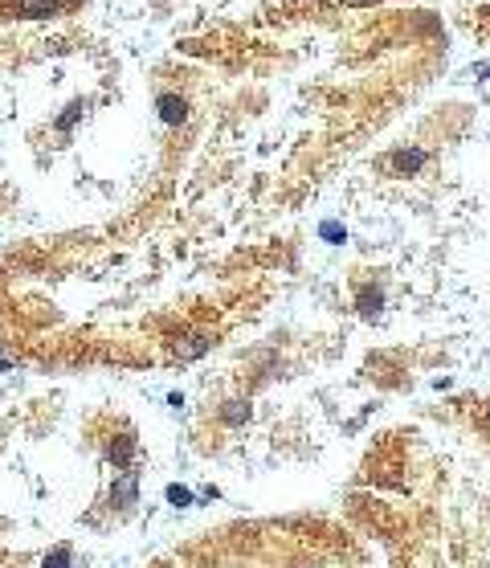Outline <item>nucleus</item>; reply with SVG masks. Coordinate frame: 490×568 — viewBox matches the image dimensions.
Here are the masks:
<instances>
[{
    "label": "nucleus",
    "instance_id": "nucleus-1",
    "mask_svg": "<svg viewBox=\"0 0 490 568\" xmlns=\"http://www.w3.org/2000/svg\"><path fill=\"white\" fill-rule=\"evenodd\" d=\"M421 164H425V152H421V147H401V152H393V156L384 160V168L397 172V176H413Z\"/></svg>",
    "mask_w": 490,
    "mask_h": 568
},
{
    "label": "nucleus",
    "instance_id": "nucleus-2",
    "mask_svg": "<svg viewBox=\"0 0 490 568\" xmlns=\"http://www.w3.org/2000/svg\"><path fill=\"white\" fill-rule=\"evenodd\" d=\"M156 111H160V119H164L168 127H180V123L188 119V102H184L180 94H160V98H156Z\"/></svg>",
    "mask_w": 490,
    "mask_h": 568
},
{
    "label": "nucleus",
    "instance_id": "nucleus-3",
    "mask_svg": "<svg viewBox=\"0 0 490 568\" xmlns=\"http://www.w3.org/2000/svg\"><path fill=\"white\" fill-rule=\"evenodd\" d=\"M111 499H115L119 507H131L135 499H139V479H135V470H123V479L111 486Z\"/></svg>",
    "mask_w": 490,
    "mask_h": 568
},
{
    "label": "nucleus",
    "instance_id": "nucleus-4",
    "mask_svg": "<svg viewBox=\"0 0 490 568\" xmlns=\"http://www.w3.org/2000/svg\"><path fill=\"white\" fill-rule=\"evenodd\" d=\"M209 348H213V340H205V336H188L184 344H176V356H180V360H196V356H205Z\"/></svg>",
    "mask_w": 490,
    "mask_h": 568
},
{
    "label": "nucleus",
    "instance_id": "nucleus-5",
    "mask_svg": "<svg viewBox=\"0 0 490 568\" xmlns=\"http://www.w3.org/2000/svg\"><path fill=\"white\" fill-rule=\"evenodd\" d=\"M380 303H384V299H380V291H372V286H364V291H359V295H356V306H359V315H368V319H372V315L380 311Z\"/></svg>",
    "mask_w": 490,
    "mask_h": 568
},
{
    "label": "nucleus",
    "instance_id": "nucleus-6",
    "mask_svg": "<svg viewBox=\"0 0 490 568\" xmlns=\"http://www.w3.org/2000/svg\"><path fill=\"white\" fill-rule=\"evenodd\" d=\"M82 115H86V102H82V98H74V102L66 107V115H62V119H57L53 127H57V131H70V127H74V123H78Z\"/></svg>",
    "mask_w": 490,
    "mask_h": 568
},
{
    "label": "nucleus",
    "instance_id": "nucleus-7",
    "mask_svg": "<svg viewBox=\"0 0 490 568\" xmlns=\"http://www.w3.org/2000/svg\"><path fill=\"white\" fill-rule=\"evenodd\" d=\"M70 560H74V552H70V544H57L53 552H45L41 568H70Z\"/></svg>",
    "mask_w": 490,
    "mask_h": 568
},
{
    "label": "nucleus",
    "instance_id": "nucleus-8",
    "mask_svg": "<svg viewBox=\"0 0 490 568\" xmlns=\"http://www.w3.org/2000/svg\"><path fill=\"white\" fill-rule=\"evenodd\" d=\"M131 454H135V441H131V437H123L119 446H111V462H115L119 470H123V466L131 462Z\"/></svg>",
    "mask_w": 490,
    "mask_h": 568
},
{
    "label": "nucleus",
    "instance_id": "nucleus-9",
    "mask_svg": "<svg viewBox=\"0 0 490 568\" xmlns=\"http://www.w3.org/2000/svg\"><path fill=\"white\" fill-rule=\"evenodd\" d=\"M221 417L229 421V425H237V421H249V405H245V401H229V409H225Z\"/></svg>",
    "mask_w": 490,
    "mask_h": 568
},
{
    "label": "nucleus",
    "instance_id": "nucleus-10",
    "mask_svg": "<svg viewBox=\"0 0 490 568\" xmlns=\"http://www.w3.org/2000/svg\"><path fill=\"white\" fill-rule=\"evenodd\" d=\"M168 503H172V507H188V503H192V491H188V486H168Z\"/></svg>",
    "mask_w": 490,
    "mask_h": 568
},
{
    "label": "nucleus",
    "instance_id": "nucleus-11",
    "mask_svg": "<svg viewBox=\"0 0 490 568\" xmlns=\"http://www.w3.org/2000/svg\"><path fill=\"white\" fill-rule=\"evenodd\" d=\"M21 4L25 0H0V21H21Z\"/></svg>",
    "mask_w": 490,
    "mask_h": 568
},
{
    "label": "nucleus",
    "instance_id": "nucleus-12",
    "mask_svg": "<svg viewBox=\"0 0 490 568\" xmlns=\"http://www.w3.org/2000/svg\"><path fill=\"white\" fill-rule=\"evenodd\" d=\"M487 421H490V409H487Z\"/></svg>",
    "mask_w": 490,
    "mask_h": 568
}]
</instances>
